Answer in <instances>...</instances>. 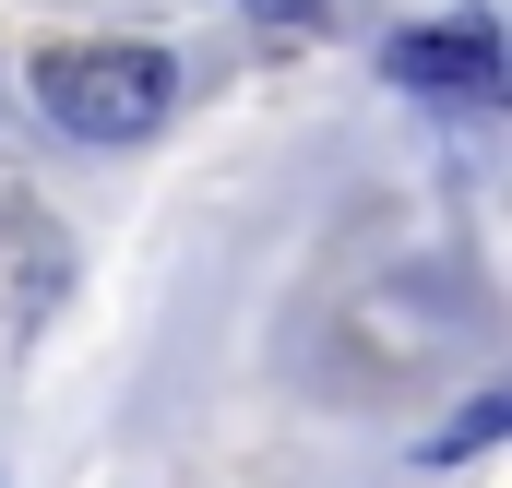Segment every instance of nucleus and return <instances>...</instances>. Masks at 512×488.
<instances>
[{
	"mask_svg": "<svg viewBox=\"0 0 512 488\" xmlns=\"http://www.w3.org/2000/svg\"><path fill=\"white\" fill-rule=\"evenodd\" d=\"M167 96H179V72H167V48H48L36 60V108L60 131H84V143H143V131L167 120Z\"/></svg>",
	"mask_w": 512,
	"mask_h": 488,
	"instance_id": "nucleus-1",
	"label": "nucleus"
},
{
	"mask_svg": "<svg viewBox=\"0 0 512 488\" xmlns=\"http://www.w3.org/2000/svg\"><path fill=\"white\" fill-rule=\"evenodd\" d=\"M382 72H393V84H417V96H465V108H489V96H501V36H489L477 12H453V24L393 36Z\"/></svg>",
	"mask_w": 512,
	"mask_h": 488,
	"instance_id": "nucleus-2",
	"label": "nucleus"
},
{
	"mask_svg": "<svg viewBox=\"0 0 512 488\" xmlns=\"http://www.w3.org/2000/svg\"><path fill=\"white\" fill-rule=\"evenodd\" d=\"M72 286V250L36 203H0V322H36L48 298Z\"/></svg>",
	"mask_w": 512,
	"mask_h": 488,
	"instance_id": "nucleus-3",
	"label": "nucleus"
},
{
	"mask_svg": "<svg viewBox=\"0 0 512 488\" xmlns=\"http://www.w3.org/2000/svg\"><path fill=\"white\" fill-rule=\"evenodd\" d=\"M512 429V393H477V405H465V417H453V429H429V441H417V453H429V465H465V453H489V441H501Z\"/></svg>",
	"mask_w": 512,
	"mask_h": 488,
	"instance_id": "nucleus-4",
	"label": "nucleus"
},
{
	"mask_svg": "<svg viewBox=\"0 0 512 488\" xmlns=\"http://www.w3.org/2000/svg\"><path fill=\"white\" fill-rule=\"evenodd\" d=\"M251 24H274V36H298V24H322V0H239Z\"/></svg>",
	"mask_w": 512,
	"mask_h": 488,
	"instance_id": "nucleus-5",
	"label": "nucleus"
}]
</instances>
